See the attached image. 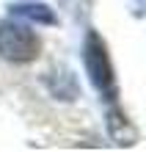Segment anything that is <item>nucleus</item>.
Returning a JSON list of instances; mask_svg holds the SVG:
<instances>
[{"label": "nucleus", "instance_id": "nucleus-4", "mask_svg": "<svg viewBox=\"0 0 146 152\" xmlns=\"http://www.w3.org/2000/svg\"><path fill=\"white\" fill-rule=\"evenodd\" d=\"M11 17H20V20H31V22H41V25H55V14L50 11L47 6L41 3H17V6H8Z\"/></svg>", "mask_w": 146, "mask_h": 152}, {"label": "nucleus", "instance_id": "nucleus-3", "mask_svg": "<svg viewBox=\"0 0 146 152\" xmlns=\"http://www.w3.org/2000/svg\"><path fill=\"white\" fill-rule=\"evenodd\" d=\"M108 133H110V138L116 141L118 147L135 144V130H132V124L127 122V116L118 111V108H110V111H108Z\"/></svg>", "mask_w": 146, "mask_h": 152}, {"label": "nucleus", "instance_id": "nucleus-1", "mask_svg": "<svg viewBox=\"0 0 146 152\" xmlns=\"http://www.w3.org/2000/svg\"><path fill=\"white\" fill-rule=\"evenodd\" d=\"M83 61H86V72L91 77V83L102 100L108 102H116L118 97V86H116V75H113V64H110V56H108V47L102 36L97 31H88L86 44H83Z\"/></svg>", "mask_w": 146, "mask_h": 152}, {"label": "nucleus", "instance_id": "nucleus-2", "mask_svg": "<svg viewBox=\"0 0 146 152\" xmlns=\"http://www.w3.org/2000/svg\"><path fill=\"white\" fill-rule=\"evenodd\" d=\"M41 53V42L39 36L17 22H0V56L14 64H28L36 61Z\"/></svg>", "mask_w": 146, "mask_h": 152}]
</instances>
